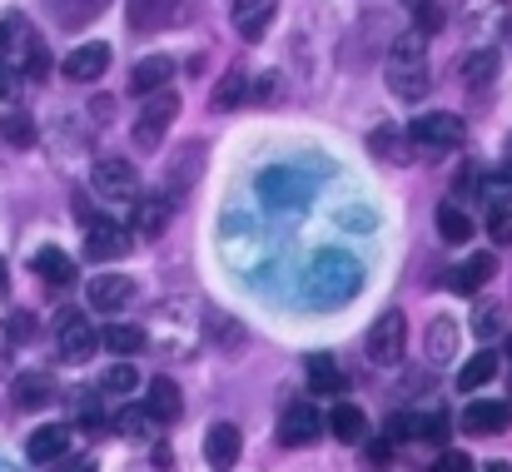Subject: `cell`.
Returning <instances> with one entry per match:
<instances>
[{
  "label": "cell",
  "mask_w": 512,
  "mask_h": 472,
  "mask_svg": "<svg viewBox=\"0 0 512 472\" xmlns=\"http://www.w3.org/2000/svg\"><path fill=\"white\" fill-rule=\"evenodd\" d=\"M383 80H388V90L398 95V100H423L428 90H433V70H428V40L418 35V30H403L393 45H388V70H383Z\"/></svg>",
  "instance_id": "1"
},
{
  "label": "cell",
  "mask_w": 512,
  "mask_h": 472,
  "mask_svg": "<svg viewBox=\"0 0 512 472\" xmlns=\"http://www.w3.org/2000/svg\"><path fill=\"white\" fill-rule=\"evenodd\" d=\"M408 140H413V150H428V159H438L443 150H458L468 140V120L448 115V110H423L408 125Z\"/></svg>",
  "instance_id": "2"
},
{
  "label": "cell",
  "mask_w": 512,
  "mask_h": 472,
  "mask_svg": "<svg viewBox=\"0 0 512 472\" xmlns=\"http://www.w3.org/2000/svg\"><path fill=\"white\" fill-rule=\"evenodd\" d=\"M358 264L348 259V254H319V264L309 269V294L314 299H324V304H339L348 299L353 289H358Z\"/></svg>",
  "instance_id": "3"
},
{
  "label": "cell",
  "mask_w": 512,
  "mask_h": 472,
  "mask_svg": "<svg viewBox=\"0 0 512 472\" xmlns=\"http://www.w3.org/2000/svg\"><path fill=\"white\" fill-rule=\"evenodd\" d=\"M95 348H100V333L90 328V318L80 309H60V318H55V353H60V363H90Z\"/></svg>",
  "instance_id": "4"
},
{
  "label": "cell",
  "mask_w": 512,
  "mask_h": 472,
  "mask_svg": "<svg viewBox=\"0 0 512 472\" xmlns=\"http://www.w3.org/2000/svg\"><path fill=\"white\" fill-rule=\"evenodd\" d=\"M363 348H368V358L383 363V368L403 363V348H408V318L398 314V309L378 314L373 318V328H368V338H363Z\"/></svg>",
  "instance_id": "5"
},
{
  "label": "cell",
  "mask_w": 512,
  "mask_h": 472,
  "mask_svg": "<svg viewBox=\"0 0 512 472\" xmlns=\"http://www.w3.org/2000/svg\"><path fill=\"white\" fill-rule=\"evenodd\" d=\"M174 115H179V95H174V90L150 95L145 110H140V120H135V145H140V150H155V145L165 140V130L174 125Z\"/></svg>",
  "instance_id": "6"
},
{
  "label": "cell",
  "mask_w": 512,
  "mask_h": 472,
  "mask_svg": "<svg viewBox=\"0 0 512 472\" xmlns=\"http://www.w3.org/2000/svg\"><path fill=\"white\" fill-rule=\"evenodd\" d=\"M90 189L100 194V199H135V189H140V169L130 164V159H95V169H90Z\"/></svg>",
  "instance_id": "7"
},
{
  "label": "cell",
  "mask_w": 512,
  "mask_h": 472,
  "mask_svg": "<svg viewBox=\"0 0 512 472\" xmlns=\"http://www.w3.org/2000/svg\"><path fill=\"white\" fill-rule=\"evenodd\" d=\"M130 254V234L115 224V219H90L85 224V259H95V264H110V259H125Z\"/></svg>",
  "instance_id": "8"
},
{
  "label": "cell",
  "mask_w": 512,
  "mask_h": 472,
  "mask_svg": "<svg viewBox=\"0 0 512 472\" xmlns=\"http://www.w3.org/2000/svg\"><path fill=\"white\" fill-rule=\"evenodd\" d=\"M324 438V418L314 413V403H294L279 418V443L284 448H314Z\"/></svg>",
  "instance_id": "9"
},
{
  "label": "cell",
  "mask_w": 512,
  "mask_h": 472,
  "mask_svg": "<svg viewBox=\"0 0 512 472\" xmlns=\"http://www.w3.org/2000/svg\"><path fill=\"white\" fill-rule=\"evenodd\" d=\"M463 428L478 433V438H498V433H508L512 428V403H503V398H473V403L463 408Z\"/></svg>",
  "instance_id": "10"
},
{
  "label": "cell",
  "mask_w": 512,
  "mask_h": 472,
  "mask_svg": "<svg viewBox=\"0 0 512 472\" xmlns=\"http://www.w3.org/2000/svg\"><path fill=\"white\" fill-rule=\"evenodd\" d=\"M239 453H244V433H239L234 423H214V428L204 433V458H209L214 472H229L239 463Z\"/></svg>",
  "instance_id": "11"
},
{
  "label": "cell",
  "mask_w": 512,
  "mask_h": 472,
  "mask_svg": "<svg viewBox=\"0 0 512 472\" xmlns=\"http://www.w3.org/2000/svg\"><path fill=\"white\" fill-rule=\"evenodd\" d=\"M70 80H80V85H90V80H100L105 70H110V45H100V40H90V45H75L70 55H65V65H60Z\"/></svg>",
  "instance_id": "12"
},
{
  "label": "cell",
  "mask_w": 512,
  "mask_h": 472,
  "mask_svg": "<svg viewBox=\"0 0 512 472\" xmlns=\"http://www.w3.org/2000/svg\"><path fill=\"white\" fill-rule=\"evenodd\" d=\"M493 274H498V254H468L463 264H453L448 289L453 294H478L483 284H493Z\"/></svg>",
  "instance_id": "13"
},
{
  "label": "cell",
  "mask_w": 512,
  "mask_h": 472,
  "mask_svg": "<svg viewBox=\"0 0 512 472\" xmlns=\"http://www.w3.org/2000/svg\"><path fill=\"white\" fill-rule=\"evenodd\" d=\"M368 150H373L378 159H388V164H413V159H418V155H413L408 130H403V125H393V120L368 130Z\"/></svg>",
  "instance_id": "14"
},
{
  "label": "cell",
  "mask_w": 512,
  "mask_h": 472,
  "mask_svg": "<svg viewBox=\"0 0 512 472\" xmlns=\"http://www.w3.org/2000/svg\"><path fill=\"white\" fill-rule=\"evenodd\" d=\"M85 299H90V309H100V314L125 309V304L135 299V279H125V274H100V279H90Z\"/></svg>",
  "instance_id": "15"
},
{
  "label": "cell",
  "mask_w": 512,
  "mask_h": 472,
  "mask_svg": "<svg viewBox=\"0 0 512 472\" xmlns=\"http://www.w3.org/2000/svg\"><path fill=\"white\" fill-rule=\"evenodd\" d=\"M145 413H150V423H174V418L184 413V398H179V383H174V378H150V388H145Z\"/></svg>",
  "instance_id": "16"
},
{
  "label": "cell",
  "mask_w": 512,
  "mask_h": 472,
  "mask_svg": "<svg viewBox=\"0 0 512 472\" xmlns=\"http://www.w3.org/2000/svg\"><path fill=\"white\" fill-rule=\"evenodd\" d=\"M65 453H70V428H65V423L35 428V433L25 438V458H30V463H55V458H65Z\"/></svg>",
  "instance_id": "17"
},
{
  "label": "cell",
  "mask_w": 512,
  "mask_h": 472,
  "mask_svg": "<svg viewBox=\"0 0 512 472\" xmlns=\"http://www.w3.org/2000/svg\"><path fill=\"white\" fill-rule=\"evenodd\" d=\"M304 378H309V393H319V398H339L343 388H348L343 368L329 358V353H314V358L304 363Z\"/></svg>",
  "instance_id": "18"
},
{
  "label": "cell",
  "mask_w": 512,
  "mask_h": 472,
  "mask_svg": "<svg viewBox=\"0 0 512 472\" xmlns=\"http://www.w3.org/2000/svg\"><path fill=\"white\" fill-rule=\"evenodd\" d=\"M170 214H174V204L165 199V194H145V199H135V229L145 234V239H160L165 229H170Z\"/></svg>",
  "instance_id": "19"
},
{
  "label": "cell",
  "mask_w": 512,
  "mask_h": 472,
  "mask_svg": "<svg viewBox=\"0 0 512 472\" xmlns=\"http://www.w3.org/2000/svg\"><path fill=\"white\" fill-rule=\"evenodd\" d=\"M170 75H174L170 55H145V60L130 70V90H135V95H160V90L170 85Z\"/></svg>",
  "instance_id": "20"
},
{
  "label": "cell",
  "mask_w": 512,
  "mask_h": 472,
  "mask_svg": "<svg viewBox=\"0 0 512 472\" xmlns=\"http://www.w3.org/2000/svg\"><path fill=\"white\" fill-rule=\"evenodd\" d=\"M229 15H234V30H239L244 40H264V30L274 25V15H279V10H274L269 0H239Z\"/></svg>",
  "instance_id": "21"
},
{
  "label": "cell",
  "mask_w": 512,
  "mask_h": 472,
  "mask_svg": "<svg viewBox=\"0 0 512 472\" xmlns=\"http://www.w3.org/2000/svg\"><path fill=\"white\" fill-rule=\"evenodd\" d=\"M329 433L339 438L343 448L368 443V418H363V408H358V403H339V408L329 413Z\"/></svg>",
  "instance_id": "22"
},
{
  "label": "cell",
  "mask_w": 512,
  "mask_h": 472,
  "mask_svg": "<svg viewBox=\"0 0 512 472\" xmlns=\"http://www.w3.org/2000/svg\"><path fill=\"white\" fill-rule=\"evenodd\" d=\"M498 65H503L498 50H473V55H463V85H468V90H488V85L498 80Z\"/></svg>",
  "instance_id": "23"
},
{
  "label": "cell",
  "mask_w": 512,
  "mask_h": 472,
  "mask_svg": "<svg viewBox=\"0 0 512 472\" xmlns=\"http://www.w3.org/2000/svg\"><path fill=\"white\" fill-rule=\"evenodd\" d=\"M438 234H443V244H468V239H473V214H468L463 204L443 199V204H438Z\"/></svg>",
  "instance_id": "24"
},
{
  "label": "cell",
  "mask_w": 512,
  "mask_h": 472,
  "mask_svg": "<svg viewBox=\"0 0 512 472\" xmlns=\"http://www.w3.org/2000/svg\"><path fill=\"white\" fill-rule=\"evenodd\" d=\"M35 274H40L50 289L75 284V264H70V254H65V249H55V244H45V249L35 254Z\"/></svg>",
  "instance_id": "25"
},
{
  "label": "cell",
  "mask_w": 512,
  "mask_h": 472,
  "mask_svg": "<svg viewBox=\"0 0 512 472\" xmlns=\"http://www.w3.org/2000/svg\"><path fill=\"white\" fill-rule=\"evenodd\" d=\"M244 100H249V70H244V65H229L224 80L214 85V100H209V105H214V110H234V105H244Z\"/></svg>",
  "instance_id": "26"
},
{
  "label": "cell",
  "mask_w": 512,
  "mask_h": 472,
  "mask_svg": "<svg viewBox=\"0 0 512 472\" xmlns=\"http://www.w3.org/2000/svg\"><path fill=\"white\" fill-rule=\"evenodd\" d=\"M423 348H428L433 363H448V358L458 353V323H453V318H433L428 333H423Z\"/></svg>",
  "instance_id": "27"
},
{
  "label": "cell",
  "mask_w": 512,
  "mask_h": 472,
  "mask_svg": "<svg viewBox=\"0 0 512 472\" xmlns=\"http://www.w3.org/2000/svg\"><path fill=\"white\" fill-rule=\"evenodd\" d=\"M100 348H110V353H120V358H135V353L145 348V328H135V323H105Z\"/></svg>",
  "instance_id": "28"
},
{
  "label": "cell",
  "mask_w": 512,
  "mask_h": 472,
  "mask_svg": "<svg viewBox=\"0 0 512 472\" xmlns=\"http://www.w3.org/2000/svg\"><path fill=\"white\" fill-rule=\"evenodd\" d=\"M50 398H55L50 373H20V378H15V403H20V408H45Z\"/></svg>",
  "instance_id": "29"
},
{
  "label": "cell",
  "mask_w": 512,
  "mask_h": 472,
  "mask_svg": "<svg viewBox=\"0 0 512 472\" xmlns=\"http://www.w3.org/2000/svg\"><path fill=\"white\" fill-rule=\"evenodd\" d=\"M199 164H204V145H184V155L170 164V179H165V189H170L165 199H170V204L184 194V179H194V174H199Z\"/></svg>",
  "instance_id": "30"
},
{
  "label": "cell",
  "mask_w": 512,
  "mask_h": 472,
  "mask_svg": "<svg viewBox=\"0 0 512 472\" xmlns=\"http://www.w3.org/2000/svg\"><path fill=\"white\" fill-rule=\"evenodd\" d=\"M493 373H498V353H493V348H478V353L458 368V388H463V393H468V388H483Z\"/></svg>",
  "instance_id": "31"
},
{
  "label": "cell",
  "mask_w": 512,
  "mask_h": 472,
  "mask_svg": "<svg viewBox=\"0 0 512 472\" xmlns=\"http://www.w3.org/2000/svg\"><path fill=\"white\" fill-rule=\"evenodd\" d=\"M0 140L15 145V150H30V145H35V120H30L25 110H10V115L0 120Z\"/></svg>",
  "instance_id": "32"
},
{
  "label": "cell",
  "mask_w": 512,
  "mask_h": 472,
  "mask_svg": "<svg viewBox=\"0 0 512 472\" xmlns=\"http://www.w3.org/2000/svg\"><path fill=\"white\" fill-rule=\"evenodd\" d=\"M20 75H30V80H45V75H50V50H45L40 35L25 40V50H20Z\"/></svg>",
  "instance_id": "33"
},
{
  "label": "cell",
  "mask_w": 512,
  "mask_h": 472,
  "mask_svg": "<svg viewBox=\"0 0 512 472\" xmlns=\"http://www.w3.org/2000/svg\"><path fill=\"white\" fill-rule=\"evenodd\" d=\"M100 388H105L110 398H125V393H135V388H140V373H135V363H115V368H105Z\"/></svg>",
  "instance_id": "34"
},
{
  "label": "cell",
  "mask_w": 512,
  "mask_h": 472,
  "mask_svg": "<svg viewBox=\"0 0 512 472\" xmlns=\"http://www.w3.org/2000/svg\"><path fill=\"white\" fill-rule=\"evenodd\" d=\"M209 338H214V343H224V353H239V343H244L249 333H244V323H234V318L209 314Z\"/></svg>",
  "instance_id": "35"
},
{
  "label": "cell",
  "mask_w": 512,
  "mask_h": 472,
  "mask_svg": "<svg viewBox=\"0 0 512 472\" xmlns=\"http://www.w3.org/2000/svg\"><path fill=\"white\" fill-rule=\"evenodd\" d=\"M115 433H120V438H130V443L150 438V413H145V403H140V408H125V413L115 418Z\"/></svg>",
  "instance_id": "36"
},
{
  "label": "cell",
  "mask_w": 512,
  "mask_h": 472,
  "mask_svg": "<svg viewBox=\"0 0 512 472\" xmlns=\"http://www.w3.org/2000/svg\"><path fill=\"white\" fill-rule=\"evenodd\" d=\"M448 433H453V428H448V418H443V413H433V418H428V413H418V418H413V438H428V443H438V448H443V443H448Z\"/></svg>",
  "instance_id": "37"
},
{
  "label": "cell",
  "mask_w": 512,
  "mask_h": 472,
  "mask_svg": "<svg viewBox=\"0 0 512 472\" xmlns=\"http://www.w3.org/2000/svg\"><path fill=\"white\" fill-rule=\"evenodd\" d=\"M443 20H448V10L443 5H413V30L428 40V35H438L443 30Z\"/></svg>",
  "instance_id": "38"
},
{
  "label": "cell",
  "mask_w": 512,
  "mask_h": 472,
  "mask_svg": "<svg viewBox=\"0 0 512 472\" xmlns=\"http://www.w3.org/2000/svg\"><path fill=\"white\" fill-rule=\"evenodd\" d=\"M453 194H458V199H478V194H483V169H478V164L458 169V179H453ZM458 199H453V204H458Z\"/></svg>",
  "instance_id": "39"
},
{
  "label": "cell",
  "mask_w": 512,
  "mask_h": 472,
  "mask_svg": "<svg viewBox=\"0 0 512 472\" xmlns=\"http://www.w3.org/2000/svg\"><path fill=\"white\" fill-rule=\"evenodd\" d=\"M488 234H493L498 249H508L512 244V209H493V214H488Z\"/></svg>",
  "instance_id": "40"
},
{
  "label": "cell",
  "mask_w": 512,
  "mask_h": 472,
  "mask_svg": "<svg viewBox=\"0 0 512 472\" xmlns=\"http://www.w3.org/2000/svg\"><path fill=\"white\" fill-rule=\"evenodd\" d=\"M428 472H478V463H473L468 453H453V448H443V453H438V463H433Z\"/></svg>",
  "instance_id": "41"
},
{
  "label": "cell",
  "mask_w": 512,
  "mask_h": 472,
  "mask_svg": "<svg viewBox=\"0 0 512 472\" xmlns=\"http://www.w3.org/2000/svg\"><path fill=\"white\" fill-rule=\"evenodd\" d=\"M503 304H483V309H478V318H473V328H478V333H483V338H493V333H498V328H503Z\"/></svg>",
  "instance_id": "42"
},
{
  "label": "cell",
  "mask_w": 512,
  "mask_h": 472,
  "mask_svg": "<svg viewBox=\"0 0 512 472\" xmlns=\"http://www.w3.org/2000/svg\"><path fill=\"white\" fill-rule=\"evenodd\" d=\"M170 15V5H130V25L145 30V25H160Z\"/></svg>",
  "instance_id": "43"
},
{
  "label": "cell",
  "mask_w": 512,
  "mask_h": 472,
  "mask_svg": "<svg viewBox=\"0 0 512 472\" xmlns=\"http://www.w3.org/2000/svg\"><path fill=\"white\" fill-rule=\"evenodd\" d=\"M15 90H20V70L10 60H0V100H15Z\"/></svg>",
  "instance_id": "44"
},
{
  "label": "cell",
  "mask_w": 512,
  "mask_h": 472,
  "mask_svg": "<svg viewBox=\"0 0 512 472\" xmlns=\"http://www.w3.org/2000/svg\"><path fill=\"white\" fill-rule=\"evenodd\" d=\"M10 338H15V343L35 338V318H30V314H15V318H10Z\"/></svg>",
  "instance_id": "45"
},
{
  "label": "cell",
  "mask_w": 512,
  "mask_h": 472,
  "mask_svg": "<svg viewBox=\"0 0 512 472\" xmlns=\"http://www.w3.org/2000/svg\"><path fill=\"white\" fill-rule=\"evenodd\" d=\"M55 15L60 20H90V15H100V5H55Z\"/></svg>",
  "instance_id": "46"
},
{
  "label": "cell",
  "mask_w": 512,
  "mask_h": 472,
  "mask_svg": "<svg viewBox=\"0 0 512 472\" xmlns=\"http://www.w3.org/2000/svg\"><path fill=\"white\" fill-rule=\"evenodd\" d=\"M388 458H393V448H388L383 438H378V443H368V463H373V468H383Z\"/></svg>",
  "instance_id": "47"
},
{
  "label": "cell",
  "mask_w": 512,
  "mask_h": 472,
  "mask_svg": "<svg viewBox=\"0 0 512 472\" xmlns=\"http://www.w3.org/2000/svg\"><path fill=\"white\" fill-rule=\"evenodd\" d=\"M90 115H95V120H110V115H115V100H105V95H100V100L90 105Z\"/></svg>",
  "instance_id": "48"
},
{
  "label": "cell",
  "mask_w": 512,
  "mask_h": 472,
  "mask_svg": "<svg viewBox=\"0 0 512 472\" xmlns=\"http://www.w3.org/2000/svg\"><path fill=\"white\" fill-rule=\"evenodd\" d=\"M274 90H279V85H274V80H259V85H254V90H249V95H254V100H274Z\"/></svg>",
  "instance_id": "49"
},
{
  "label": "cell",
  "mask_w": 512,
  "mask_h": 472,
  "mask_svg": "<svg viewBox=\"0 0 512 472\" xmlns=\"http://www.w3.org/2000/svg\"><path fill=\"white\" fill-rule=\"evenodd\" d=\"M70 472H95V463H90V458H75V463H70Z\"/></svg>",
  "instance_id": "50"
},
{
  "label": "cell",
  "mask_w": 512,
  "mask_h": 472,
  "mask_svg": "<svg viewBox=\"0 0 512 472\" xmlns=\"http://www.w3.org/2000/svg\"><path fill=\"white\" fill-rule=\"evenodd\" d=\"M5 289H10V274H5V259H0V299H5Z\"/></svg>",
  "instance_id": "51"
},
{
  "label": "cell",
  "mask_w": 512,
  "mask_h": 472,
  "mask_svg": "<svg viewBox=\"0 0 512 472\" xmlns=\"http://www.w3.org/2000/svg\"><path fill=\"white\" fill-rule=\"evenodd\" d=\"M483 472H512V468H508V463H488Z\"/></svg>",
  "instance_id": "52"
},
{
  "label": "cell",
  "mask_w": 512,
  "mask_h": 472,
  "mask_svg": "<svg viewBox=\"0 0 512 472\" xmlns=\"http://www.w3.org/2000/svg\"><path fill=\"white\" fill-rule=\"evenodd\" d=\"M508 363H512V333H508Z\"/></svg>",
  "instance_id": "53"
},
{
  "label": "cell",
  "mask_w": 512,
  "mask_h": 472,
  "mask_svg": "<svg viewBox=\"0 0 512 472\" xmlns=\"http://www.w3.org/2000/svg\"><path fill=\"white\" fill-rule=\"evenodd\" d=\"M0 472H10V468H5V463H0Z\"/></svg>",
  "instance_id": "54"
},
{
  "label": "cell",
  "mask_w": 512,
  "mask_h": 472,
  "mask_svg": "<svg viewBox=\"0 0 512 472\" xmlns=\"http://www.w3.org/2000/svg\"><path fill=\"white\" fill-rule=\"evenodd\" d=\"M508 403H512V398H508Z\"/></svg>",
  "instance_id": "55"
}]
</instances>
